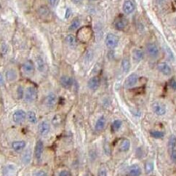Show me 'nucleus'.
<instances>
[{"mask_svg": "<svg viewBox=\"0 0 176 176\" xmlns=\"http://www.w3.org/2000/svg\"><path fill=\"white\" fill-rule=\"evenodd\" d=\"M37 90L33 86H29L25 88L24 92V100L28 103H33L37 99Z\"/></svg>", "mask_w": 176, "mask_h": 176, "instance_id": "nucleus-1", "label": "nucleus"}, {"mask_svg": "<svg viewBox=\"0 0 176 176\" xmlns=\"http://www.w3.org/2000/svg\"><path fill=\"white\" fill-rule=\"evenodd\" d=\"M152 111L156 115L159 117L164 116L167 113V107L165 104L159 101H154L151 104Z\"/></svg>", "mask_w": 176, "mask_h": 176, "instance_id": "nucleus-2", "label": "nucleus"}, {"mask_svg": "<svg viewBox=\"0 0 176 176\" xmlns=\"http://www.w3.org/2000/svg\"><path fill=\"white\" fill-rule=\"evenodd\" d=\"M119 44V37L116 34L109 33L106 37V45L109 49L116 48Z\"/></svg>", "mask_w": 176, "mask_h": 176, "instance_id": "nucleus-3", "label": "nucleus"}, {"mask_svg": "<svg viewBox=\"0 0 176 176\" xmlns=\"http://www.w3.org/2000/svg\"><path fill=\"white\" fill-rule=\"evenodd\" d=\"M22 71L26 76H32L35 71V64L32 60H28L22 65Z\"/></svg>", "mask_w": 176, "mask_h": 176, "instance_id": "nucleus-4", "label": "nucleus"}, {"mask_svg": "<svg viewBox=\"0 0 176 176\" xmlns=\"http://www.w3.org/2000/svg\"><path fill=\"white\" fill-rule=\"evenodd\" d=\"M27 113L25 111L22 109L16 110L15 112L12 113V120L15 124H21L24 122L26 119Z\"/></svg>", "mask_w": 176, "mask_h": 176, "instance_id": "nucleus-5", "label": "nucleus"}, {"mask_svg": "<svg viewBox=\"0 0 176 176\" xmlns=\"http://www.w3.org/2000/svg\"><path fill=\"white\" fill-rule=\"evenodd\" d=\"M137 82H138V76L135 73H133L126 78L125 81H124V87L127 89L133 87L134 86L137 85Z\"/></svg>", "mask_w": 176, "mask_h": 176, "instance_id": "nucleus-6", "label": "nucleus"}, {"mask_svg": "<svg viewBox=\"0 0 176 176\" xmlns=\"http://www.w3.org/2000/svg\"><path fill=\"white\" fill-rule=\"evenodd\" d=\"M5 77L7 80V81L10 82H15L18 79V71L14 68H10L8 69L5 72Z\"/></svg>", "mask_w": 176, "mask_h": 176, "instance_id": "nucleus-7", "label": "nucleus"}, {"mask_svg": "<svg viewBox=\"0 0 176 176\" xmlns=\"http://www.w3.org/2000/svg\"><path fill=\"white\" fill-rule=\"evenodd\" d=\"M146 51H147L148 56L152 58H157L159 54L158 47L153 43H149L146 45Z\"/></svg>", "mask_w": 176, "mask_h": 176, "instance_id": "nucleus-8", "label": "nucleus"}, {"mask_svg": "<svg viewBox=\"0 0 176 176\" xmlns=\"http://www.w3.org/2000/svg\"><path fill=\"white\" fill-rule=\"evenodd\" d=\"M128 24L127 20L124 17H119L113 22V26L117 30L121 31L126 28Z\"/></svg>", "mask_w": 176, "mask_h": 176, "instance_id": "nucleus-9", "label": "nucleus"}, {"mask_svg": "<svg viewBox=\"0 0 176 176\" xmlns=\"http://www.w3.org/2000/svg\"><path fill=\"white\" fill-rule=\"evenodd\" d=\"M38 131L41 135H48V133L50 131V124L47 121H42L38 125Z\"/></svg>", "mask_w": 176, "mask_h": 176, "instance_id": "nucleus-10", "label": "nucleus"}, {"mask_svg": "<svg viewBox=\"0 0 176 176\" xmlns=\"http://www.w3.org/2000/svg\"><path fill=\"white\" fill-rule=\"evenodd\" d=\"M17 175V168L13 164H8L4 168V176H16Z\"/></svg>", "mask_w": 176, "mask_h": 176, "instance_id": "nucleus-11", "label": "nucleus"}, {"mask_svg": "<svg viewBox=\"0 0 176 176\" xmlns=\"http://www.w3.org/2000/svg\"><path fill=\"white\" fill-rule=\"evenodd\" d=\"M44 151V142L42 140H39L36 142L34 148V156L37 160H39L42 158Z\"/></svg>", "mask_w": 176, "mask_h": 176, "instance_id": "nucleus-12", "label": "nucleus"}, {"mask_svg": "<svg viewBox=\"0 0 176 176\" xmlns=\"http://www.w3.org/2000/svg\"><path fill=\"white\" fill-rule=\"evenodd\" d=\"M73 79L67 75H63L60 78V85L65 89H69L73 85Z\"/></svg>", "mask_w": 176, "mask_h": 176, "instance_id": "nucleus-13", "label": "nucleus"}, {"mask_svg": "<svg viewBox=\"0 0 176 176\" xmlns=\"http://www.w3.org/2000/svg\"><path fill=\"white\" fill-rule=\"evenodd\" d=\"M157 69L162 74L165 75V76H170L172 74L171 67L170 66L169 64L164 63V62L159 63L158 66H157Z\"/></svg>", "mask_w": 176, "mask_h": 176, "instance_id": "nucleus-14", "label": "nucleus"}, {"mask_svg": "<svg viewBox=\"0 0 176 176\" xmlns=\"http://www.w3.org/2000/svg\"><path fill=\"white\" fill-rule=\"evenodd\" d=\"M26 146V142L23 140H15L11 144V147L15 151H21L22 150H23Z\"/></svg>", "mask_w": 176, "mask_h": 176, "instance_id": "nucleus-15", "label": "nucleus"}, {"mask_svg": "<svg viewBox=\"0 0 176 176\" xmlns=\"http://www.w3.org/2000/svg\"><path fill=\"white\" fill-rule=\"evenodd\" d=\"M87 87L91 90H96L100 87V80L98 76H95L91 77L87 82Z\"/></svg>", "mask_w": 176, "mask_h": 176, "instance_id": "nucleus-16", "label": "nucleus"}, {"mask_svg": "<svg viewBox=\"0 0 176 176\" xmlns=\"http://www.w3.org/2000/svg\"><path fill=\"white\" fill-rule=\"evenodd\" d=\"M142 173L140 167L137 164H132L128 169V176H140Z\"/></svg>", "mask_w": 176, "mask_h": 176, "instance_id": "nucleus-17", "label": "nucleus"}, {"mask_svg": "<svg viewBox=\"0 0 176 176\" xmlns=\"http://www.w3.org/2000/svg\"><path fill=\"white\" fill-rule=\"evenodd\" d=\"M57 100H58L57 95L55 93H50L46 96L45 103L48 107H52V106H54L56 104Z\"/></svg>", "mask_w": 176, "mask_h": 176, "instance_id": "nucleus-18", "label": "nucleus"}, {"mask_svg": "<svg viewBox=\"0 0 176 176\" xmlns=\"http://www.w3.org/2000/svg\"><path fill=\"white\" fill-rule=\"evenodd\" d=\"M135 10V4L131 0H127L124 2L123 11L125 14L130 15L133 13Z\"/></svg>", "mask_w": 176, "mask_h": 176, "instance_id": "nucleus-19", "label": "nucleus"}, {"mask_svg": "<svg viewBox=\"0 0 176 176\" xmlns=\"http://www.w3.org/2000/svg\"><path fill=\"white\" fill-rule=\"evenodd\" d=\"M106 119L104 116L100 117L97 120L95 124V129L97 131L100 132L102 131L106 127Z\"/></svg>", "mask_w": 176, "mask_h": 176, "instance_id": "nucleus-20", "label": "nucleus"}, {"mask_svg": "<svg viewBox=\"0 0 176 176\" xmlns=\"http://www.w3.org/2000/svg\"><path fill=\"white\" fill-rule=\"evenodd\" d=\"M130 140L129 139L124 138L121 141L120 146H119V148H120V151L122 152H127L130 148Z\"/></svg>", "mask_w": 176, "mask_h": 176, "instance_id": "nucleus-21", "label": "nucleus"}, {"mask_svg": "<svg viewBox=\"0 0 176 176\" xmlns=\"http://www.w3.org/2000/svg\"><path fill=\"white\" fill-rule=\"evenodd\" d=\"M36 69L37 70L40 71V72H43L45 71L46 69V66L45 60L41 56H37L36 58Z\"/></svg>", "mask_w": 176, "mask_h": 176, "instance_id": "nucleus-22", "label": "nucleus"}, {"mask_svg": "<svg viewBox=\"0 0 176 176\" xmlns=\"http://www.w3.org/2000/svg\"><path fill=\"white\" fill-rule=\"evenodd\" d=\"M32 150L27 149L22 155V162L24 164H28L32 160Z\"/></svg>", "mask_w": 176, "mask_h": 176, "instance_id": "nucleus-23", "label": "nucleus"}, {"mask_svg": "<svg viewBox=\"0 0 176 176\" xmlns=\"http://www.w3.org/2000/svg\"><path fill=\"white\" fill-rule=\"evenodd\" d=\"M66 42L67 45L71 48H74L76 46V36L73 34H69L66 37Z\"/></svg>", "mask_w": 176, "mask_h": 176, "instance_id": "nucleus-24", "label": "nucleus"}, {"mask_svg": "<svg viewBox=\"0 0 176 176\" xmlns=\"http://www.w3.org/2000/svg\"><path fill=\"white\" fill-rule=\"evenodd\" d=\"M80 25H81V21L80 20V18H76L73 20L71 23L69 25V30L70 32H74V31L77 30V29L80 28Z\"/></svg>", "mask_w": 176, "mask_h": 176, "instance_id": "nucleus-25", "label": "nucleus"}, {"mask_svg": "<svg viewBox=\"0 0 176 176\" xmlns=\"http://www.w3.org/2000/svg\"><path fill=\"white\" fill-rule=\"evenodd\" d=\"M130 61L128 58H124L123 60H122V63H121V67H122V71L124 73H127L129 72L130 69Z\"/></svg>", "mask_w": 176, "mask_h": 176, "instance_id": "nucleus-26", "label": "nucleus"}, {"mask_svg": "<svg viewBox=\"0 0 176 176\" xmlns=\"http://www.w3.org/2000/svg\"><path fill=\"white\" fill-rule=\"evenodd\" d=\"M26 119L29 121V123L32 124H35L37 122V117H36L35 112H34L33 111H29L27 112Z\"/></svg>", "mask_w": 176, "mask_h": 176, "instance_id": "nucleus-27", "label": "nucleus"}, {"mask_svg": "<svg viewBox=\"0 0 176 176\" xmlns=\"http://www.w3.org/2000/svg\"><path fill=\"white\" fill-rule=\"evenodd\" d=\"M133 59L136 60V61H140V60L144 59V54L143 52V51H141L140 49H134L133 52Z\"/></svg>", "mask_w": 176, "mask_h": 176, "instance_id": "nucleus-28", "label": "nucleus"}, {"mask_svg": "<svg viewBox=\"0 0 176 176\" xmlns=\"http://www.w3.org/2000/svg\"><path fill=\"white\" fill-rule=\"evenodd\" d=\"M122 122L120 120H114L112 122V124H111V131H112L113 133H116V132L120 130L121 129V127H122Z\"/></svg>", "mask_w": 176, "mask_h": 176, "instance_id": "nucleus-29", "label": "nucleus"}, {"mask_svg": "<svg viewBox=\"0 0 176 176\" xmlns=\"http://www.w3.org/2000/svg\"><path fill=\"white\" fill-rule=\"evenodd\" d=\"M168 149H169V151L176 149V136L175 135H172L171 136L169 137V140H168Z\"/></svg>", "mask_w": 176, "mask_h": 176, "instance_id": "nucleus-30", "label": "nucleus"}, {"mask_svg": "<svg viewBox=\"0 0 176 176\" xmlns=\"http://www.w3.org/2000/svg\"><path fill=\"white\" fill-rule=\"evenodd\" d=\"M149 133L152 137L156 139H161L164 136V132L160 130H151Z\"/></svg>", "mask_w": 176, "mask_h": 176, "instance_id": "nucleus-31", "label": "nucleus"}, {"mask_svg": "<svg viewBox=\"0 0 176 176\" xmlns=\"http://www.w3.org/2000/svg\"><path fill=\"white\" fill-rule=\"evenodd\" d=\"M154 168V163L151 162V161H148L145 164V171L147 174H150L153 172Z\"/></svg>", "mask_w": 176, "mask_h": 176, "instance_id": "nucleus-32", "label": "nucleus"}, {"mask_svg": "<svg viewBox=\"0 0 176 176\" xmlns=\"http://www.w3.org/2000/svg\"><path fill=\"white\" fill-rule=\"evenodd\" d=\"M39 13L41 16L45 17V16L49 15V10L46 7H41L39 9Z\"/></svg>", "mask_w": 176, "mask_h": 176, "instance_id": "nucleus-33", "label": "nucleus"}, {"mask_svg": "<svg viewBox=\"0 0 176 176\" xmlns=\"http://www.w3.org/2000/svg\"><path fill=\"white\" fill-rule=\"evenodd\" d=\"M62 122V119L60 115H56L55 117H53L52 120V123L54 126H60V124Z\"/></svg>", "mask_w": 176, "mask_h": 176, "instance_id": "nucleus-34", "label": "nucleus"}, {"mask_svg": "<svg viewBox=\"0 0 176 176\" xmlns=\"http://www.w3.org/2000/svg\"><path fill=\"white\" fill-rule=\"evenodd\" d=\"M93 58V52L92 50H87L85 56V60L86 63H90Z\"/></svg>", "mask_w": 176, "mask_h": 176, "instance_id": "nucleus-35", "label": "nucleus"}, {"mask_svg": "<svg viewBox=\"0 0 176 176\" xmlns=\"http://www.w3.org/2000/svg\"><path fill=\"white\" fill-rule=\"evenodd\" d=\"M24 89L22 86H18L17 88V97L18 99H21L24 97Z\"/></svg>", "mask_w": 176, "mask_h": 176, "instance_id": "nucleus-36", "label": "nucleus"}, {"mask_svg": "<svg viewBox=\"0 0 176 176\" xmlns=\"http://www.w3.org/2000/svg\"><path fill=\"white\" fill-rule=\"evenodd\" d=\"M169 153H170V159H171V161L173 163L176 164V149L169 151Z\"/></svg>", "mask_w": 176, "mask_h": 176, "instance_id": "nucleus-37", "label": "nucleus"}, {"mask_svg": "<svg viewBox=\"0 0 176 176\" xmlns=\"http://www.w3.org/2000/svg\"><path fill=\"white\" fill-rule=\"evenodd\" d=\"M34 176H48V174L46 171L43 170H38L36 173L34 174Z\"/></svg>", "mask_w": 176, "mask_h": 176, "instance_id": "nucleus-38", "label": "nucleus"}, {"mask_svg": "<svg viewBox=\"0 0 176 176\" xmlns=\"http://www.w3.org/2000/svg\"><path fill=\"white\" fill-rule=\"evenodd\" d=\"M47 2H48L49 6L52 7H56L58 5L59 0H47Z\"/></svg>", "mask_w": 176, "mask_h": 176, "instance_id": "nucleus-39", "label": "nucleus"}, {"mask_svg": "<svg viewBox=\"0 0 176 176\" xmlns=\"http://www.w3.org/2000/svg\"><path fill=\"white\" fill-rule=\"evenodd\" d=\"M71 14H72V10H71V8L68 7V8H66V12H65L66 19H69V18H70V16L71 15Z\"/></svg>", "mask_w": 176, "mask_h": 176, "instance_id": "nucleus-40", "label": "nucleus"}, {"mask_svg": "<svg viewBox=\"0 0 176 176\" xmlns=\"http://www.w3.org/2000/svg\"><path fill=\"white\" fill-rule=\"evenodd\" d=\"M98 176H108V173L105 168H101L99 170Z\"/></svg>", "mask_w": 176, "mask_h": 176, "instance_id": "nucleus-41", "label": "nucleus"}, {"mask_svg": "<svg viewBox=\"0 0 176 176\" xmlns=\"http://www.w3.org/2000/svg\"><path fill=\"white\" fill-rule=\"evenodd\" d=\"M170 87L173 90L176 91V80L174 79H172L170 81Z\"/></svg>", "mask_w": 176, "mask_h": 176, "instance_id": "nucleus-42", "label": "nucleus"}, {"mask_svg": "<svg viewBox=\"0 0 176 176\" xmlns=\"http://www.w3.org/2000/svg\"><path fill=\"white\" fill-rule=\"evenodd\" d=\"M69 175H70L69 172L66 170H61V171L59 173V174H58V176H69Z\"/></svg>", "mask_w": 176, "mask_h": 176, "instance_id": "nucleus-43", "label": "nucleus"}, {"mask_svg": "<svg viewBox=\"0 0 176 176\" xmlns=\"http://www.w3.org/2000/svg\"><path fill=\"white\" fill-rule=\"evenodd\" d=\"M5 78L3 75L0 73V86H3L5 84Z\"/></svg>", "mask_w": 176, "mask_h": 176, "instance_id": "nucleus-44", "label": "nucleus"}, {"mask_svg": "<svg viewBox=\"0 0 176 176\" xmlns=\"http://www.w3.org/2000/svg\"><path fill=\"white\" fill-rule=\"evenodd\" d=\"M71 1L75 5H80L83 2V0H71Z\"/></svg>", "mask_w": 176, "mask_h": 176, "instance_id": "nucleus-45", "label": "nucleus"}, {"mask_svg": "<svg viewBox=\"0 0 176 176\" xmlns=\"http://www.w3.org/2000/svg\"><path fill=\"white\" fill-rule=\"evenodd\" d=\"M83 176H90V175H88V174H85V175H84Z\"/></svg>", "mask_w": 176, "mask_h": 176, "instance_id": "nucleus-46", "label": "nucleus"}, {"mask_svg": "<svg viewBox=\"0 0 176 176\" xmlns=\"http://www.w3.org/2000/svg\"><path fill=\"white\" fill-rule=\"evenodd\" d=\"M159 1H162V0H159Z\"/></svg>", "mask_w": 176, "mask_h": 176, "instance_id": "nucleus-47", "label": "nucleus"}]
</instances>
